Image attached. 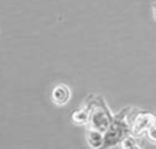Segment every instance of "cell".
I'll list each match as a JSON object with an SVG mask.
<instances>
[{"instance_id":"6","label":"cell","mask_w":156,"mask_h":149,"mask_svg":"<svg viewBox=\"0 0 156 149\" xmlns=\"http://www.w3.org/2000/svg\"><path fill=\"white\" fill-rule=\"evenodd\" d=\"M86 141H88V144L90 145L92 149H101L103 144H104V134L89 129L88 136H86Z\"/></svg>"},{"instance_id":"3","label":"cell","mask_w":156,"mask_h":149,"mask_svg":"<svg viewBox=\"0 0 156 149\" xmlns=\"http://www.w3.org/2000/svg\"><path fill=\"white\" fill-rule=\"evenodd\" d=\"M156 123V115L149 111L143 109H133L130 116V136L138 137L144 136L148 131V129Z\"/></svg>"},{"instance_id":"9","label":"cell","mask_w":156,"mask_h":149,"mask_svg":"<svg viewBox=\"0 0 156 149\" xmlns=\"http://www.w3.org/2000/svg\"><path fill=\"white\" fill-rule=\"evenodd\" d=\"M152 15H154V19L156 21V2L152 4Z\"/></svg>"},{"instance_id":"7","label":"cell","mask_w":156,"mask_h":149,"mask_svg":"<svg viewBox=\"0 0 156 149\" xmlns=\"http://www.w3.org/2000/svg\"><path fill=\"white\" fill-rule=\"evenodd\" d=\"M119 145H121L122 149H143L140 147V144L137 142L136 137H133V136H127L126 138L122 140V142Z\"/></svg>"},{"instance_id":"5","label":"cell","mask_w":156,"mask_h":149,"mask_svg":"<svg viewBox=\"0 0 156 149\" xmlns=\"http://www.w3.org/2000/svg\"><path fill=\"white\" fill-rule=\"evenodd\" d=\"M52 101H54L56 106H65V104L69 103L71 97V90L67 85L65 84H59L54 88L52 90Z\"/></svg>"},{"instance_id":"4","label":"cell","mask_w":156,"mask_h":149,"mask_svg":"<svg viewBox=\"0 0 156 149\" xmlns=\"http://www.w3.org/2000/svg\"><path fill=\"white\" fill-rule=\"evenodd\" d=\"M93 95H90L86 100H83V104L77 109L73 114L71 119L76 125H88L89 123V118H90V111H92V106L94 101H90Z\"/></svg>"},{"instance_id":"1","label":"cell","mask_w":156,"mask_h":149,"mask_svg":"<svg viewBox=\"0 0 156 149\" xmlns=\"http://www.w3.org/2000/svg\"><path fill=\"white\" fill-rule=\"evenodd\" d=\"M133 109V107H126L114 116L112 123L104 134V144L101 149L115 147L116 144H121L123 138L130 136V116Z\"/></svg>"},{"instance_id":"8","label":"cell","mask_w":156,"mask_h":149,"mask_svg":"<svg viewBox=\"0 0 156 149\" xmlns=\"http://www.w3.org/2000/svg\"><path fill=\"white\" fill-rule=\"evenodd\" d=\"M145 136H147V140H148L151 144L156 145V123L152 125L151 127L148 129V131L145 133Z\"/></svg>"},{"instance_id":"2","label":"cell","mask_w":156,"mask_h":149,"mask_svg":"<svg viewBox=\"0 0 156 149\" xmlns=\"http://www.w3.org/2000/svg\"><path fill=\"white\" fill-rule=\"evenodd\" d=\"M97 100V96L94 97V103L92 106V111H90V118H89V129L92 130L100 131V133L105 134V131L108 130V127L112 123V114L110 112L108 107L105 106L104 99L101 96H99V101Z\"/></svg>"}]
</instances>
